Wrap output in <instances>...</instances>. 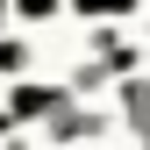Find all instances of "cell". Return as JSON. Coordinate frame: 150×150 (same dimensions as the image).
Returning a JSON list of instances; mask_svg holds the SVG:
<instances>
[{
    "instance_id": "obj_1",
    "label": "cell",
    "mask_w": 150,
    "mask_h": 150,
    "mask_svg": "<svg viewBox=\"0 0 150 150\" xmlns=\"http://www.w3.org/2000/svg\"><path fill=\"white\" fill-rule=\"evenodd\" d=\"M50 100H57V93H14V115H43Z\"/></svg>"
},
{
    "instance_id": "obj_2",
    "label": "cell",
    "mask_w": 150,
    "mask_h": 150,
    "mask_svg": "<svg viewBox=\"0 0 150 150\" xmlns=\"http://www.w3.org/2000/svg\"><path fill=\"white\" fill-rule=\"evenodd\" d=\"M7 64H22V50H14V43H0V71H7Z\"/></svg>"
},
{
    "instance_id": "obj_3",
    "label": "cell",
    "mask_w": 150,
    "mask_h": 150,
    "mask_svg": "<svg viewBox=\"0 0 150 150\" xmlns=\"http://www.w3.org/2000/svg\"><path fill=\"white\" fill-rule=\"evenodd\" d=\"M0 129H7V115H0Z\"/></svg>"
}]
</instances>
